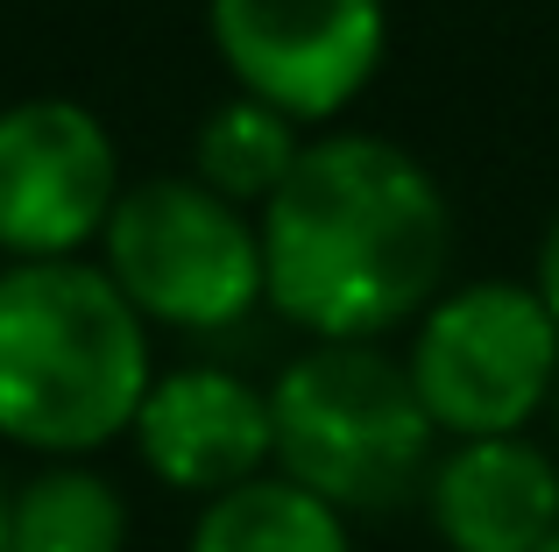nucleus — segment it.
<instances>
[{
  "mask_svg": "<svg viewBox=\"0 0 559 552\" xmlns=\"http://www.w3.org/2000/svg\"><path fill=\"white\" fill-rule=\"evenodd\" d=\"M453 206L382 135H319L262 206V284L305 340H382L447 290Z\"/></svg>",
  "mask_w": 559,
  "mask_h": 552,
  "instance_id": "obj_1",
  "label": "nucleus"
},
{
  "mask_svg": "<svg viewBox=\"0 0 559 552\" xmlns=\"http://www.w3.org/2000/svg\"><path fill=\"white\" fill-rule=\"evenodd\" d=\"M156 383L150 326L85 255L0 269V440L36 460H93L135 432Z\"/></svg>",
  "mask_w": 559,
  "mask_h": 552,
  "instance_id": "obj_2",
  "label": "nucleus"
},
{
  "mask_svg": "<svg viewBox=\"0 0 559 552\" xmlns=\"http://www.w3.org/2000/svg\"><path fill=\"white\" fill-rule=\"evenodd\" d=\"M270 411L276 475L333 503L347 525L404 511L432 482L439 432L404 375V355L382 340H312L270 383Z\"/></svg>",
  "mask_w": 559,
  "mask_h": 552,
  "instance_id": "obj_3",
  "label": "nucleus"
},
{
  "mask_svg": "<svg viewBox=\"0 0 559 552\" xmlns=\"http://www.w3.org/2000/svg\"><path fill=\"white\" fill-rule=\"evenodd\" d=\"M404 375L447 446L518 440L559 389V319L532 284H453L411 326Z\"/></svg>",
  "mask_w": 559,
  "mask_h": 552,
  "instance_id": "obj_4",
  "label": "nucleus"
},
{
  "mask_svg": "<svg viewBox=\"0 0 559 552\" xmlns=\"http://www.w3.org/2000/svg\"><path fill=\"white\" fill-rule=\"evenodd\" d=\"M99 269L142 312V326L170 333H227L255 304H270L262 220H248V206L199 178L128 184L99 235Z\"/></svg>",
  "mask_w": 559,
  "mask_h": 552,
  "instance_id": "obj_5",
  "label": "nucleus"
},
{
  "mask_svg": "<svg viewBox=\"0 0 559 552\" xmlns=\"http://www.w3.org/2000/svg\"><path fill=\"white\" fill-rule=\"evenodd\" d=\"M219 64L290 121H333L369 93L390 50L382 0H205Z\"/></svg>",
  "mask_w": 559,
  "mask_h": 552,
  "instance_id": "obj_6",
  "label": "nucleus"
},
{
  "mask_svg": "<svg viewBox=\"0 0 559 552\" xmlns=\"http://www.w3.org/2000/svg\"><path fill=\"white\" fill-rule=\"evenodd\" d=\"M121 149L79 99L0 107V255L71 263L107 235L121 206Z\"/></svg>",
  "mask_w": 559,
  "mask_h": 552,
  "instance_id": "obj_7",
  "label": "nucleus"
},
{
  "mask_svg": "<svg viewBox=\"0 0 559 552\" xmlns=\"http://www.w3.org/2000/svg\"><path fill=\"white\" fill-rule=\"evenodd\" d=\"M128 440H135V460L150 468V482H164L170 496L213 503L241 482L276 475L270 389L234 375V369H219V361L156 369Z\"/></svg>",
  "mask_w": 559,
  "mask_h": 552,
  "instance_id": "obj_8",
  "label": "nucleus"
},
{
  "mask_svg": "<svg viewBox=\"0 0 559 552\" xmlns=\"http://www.w3.org/2000/svg\"><path fill=\"white\" fill-rule=\"evenodd\" d=\"M418 503L447 552H538L559 531V454L532 432L439 446Z\"/></svg>",
  "mask_w": 559,
  "mask_h": 552,
  "instance_id": "obj_9",
  "label": "nucleus"
},
{
  "mask_svg": "<svg viewBox=\"0 0 559 552\" xmlns=\"http://www.w3.org/2000/svg\"><path fill=\"white\" fill-rule=\"evenodd\" d=\"M128 496L93 460H43L8 489L14 552H128Z\"/></svg>",
  "mask_w": 559,
  "mask_h": 552,
  "instance_id": "obj_10",
  "label": "nucleus"
},
{
  "mask_svg": "<svg viewBox=\"0 0 559 552\" xmlns=\"http://www.w3.org/2000/svg\"><path fill=\"white\" fill-rule=\"evenodd\" d=\"M185 552H355V525L312 489L262 475V482L199 503Z\"/></svg>",
  "mask_w": 559,
  "mask_h": 552,
  "instance_id": "obj_11",
  "label": "nucleus"
},
{
  "mask_svg": "<svg viewBox=\"0 0 559 552\" xmlns=\"http://www.w3.org/2000/svg\"><path fill=\"white\" fill-rule=\"evenodd\" d=\"M298 156H305L298 121L262 107V99H248V93L213 107L199 128V184H213L234 206H270L276 184L298 170Z\"/></svg>",
  "mask_w": 559,
  "mask_h": 552,
  "instance_id": "obj_12",
  "label": "nucleus"
},
{
  "mask_svg": "<svg viewBox=\"0 0 559 552\" xmlns=\"http://www.w3.org/2000/svg\"><path fill=\"white\" fill-rule=\"evenodd\" d=\"M532 290L546 298V312L559 319V220L546 227V241H538V276H532Z\"/></svg>",
  "mask_w": 559,
  "mask_h": 552,
  "instance_id": "obj_13",
  "label": "nucleus"
},
{
  "mask_svg": "<svg viewBox=\"0 0 559 552\" xmlns=\"http://www.w3.org/2000/svg\"><path fill=\"white\" fill-rule=\"evenodd\" d=\"M0 552H14V539H8V489H0Z\"/></svg>",
  "mask_w": 559,
  "mask_h": 552,
  "instance_id": "obj_14",
  "label": "nucleus"
},
{
  "mask_svg": "<svg viewBox=\"0 0 559 552\" xmlns=\"http://www.w3.org/2000/svg\"><path fill=\"white\" fill-rule=\"evenodd\" d=\"M546 425H552V454H559V389H552V404H546Z\"/></svg>",
  "mask_w": 559,
  "mask_h": 552,
  "instance_id": "obj_15",
  "label": "nucleus"
},
{
  "mask_svg": "<svg viewBox=\"0 0 559 552\" xmlns=\"http://www.w3.org/2000/svg\"><path fill=\"white\" fill-rule=\"evenodd\" d=\"M538 552H559V531H552V539H546V545H538Z\"/></svg>",
  "mask_w": 559,
  "mask_h": 552,
  "instance_id": "obj_16",
  "label": "nucleus"
}]
</instances>
